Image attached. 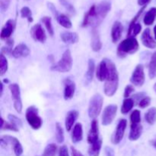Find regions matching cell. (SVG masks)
<instances>
[{
    "label": "cell",
    "mask_w": 156,
    "mask_h": 156,
    "mask_svg": "<svg viewBox=\"0 0 156 156\" xmlns=\"http://www.w3.org/2000/svg\"><path fill=\"white\" fill-rule=\"evenodd\" d=\"M111 5L108 1L101 2L98 5H91L89 10L85 14L82 27H87L90 26L93 28L98 27L111 11Z\"/></svg>",
    "instance_id": "cell-1"
},
{
    "label": "cell",
    "mask_w": 156,
    "mask_h": 156,
    "mask_svg": "<svg viewBox=\"0 0 156 156\" xmlns=\"http://www.w3.org/2000/svg\"><path fill=\"white\" fill-rule=\"evenodd\" d=\"M119 86V75L117 67L114 62L110 60L109 71L106 80L105 81L104 91L108 97H112L117 91Z\"/></svg>",
    "instance_id": "cell-2"
},
{
    "label": "cell",
    "mask_w": 156,
    "mask_h": 156,
    "mask_svg": "<svg viewBox=\"0 0 156 156\" xmlns=\"http://www.w3.org/2000/svg\"><path fill=\"white\" fill-rule=\"evenodd\" d=\"M139 43L135 37H127L120 43L117 47V56L120 58L126 57L127 55H131L138 51Z\"/></svg>",
    "instance_id": "cell-3"
},
{
    "label": "cell",
    "mask_w": 156,
    "mask_h": 156,
    "mask_svg": "<svg viewBox=\"0 0 156 156\" xmlns=\"http://www.w3.org/2000/svg\"><path fill=\"white\" fill-rule=\"evenodd\" d=\"M73 67V57L69 50H66L62 54L60 60L51 67L53 71L59 72V73H68L71 70Z\"/></svg>",
    "instance_id": "cell-4"
},
{
    "label": "cell",
    "mask_w": 156,
    "mask_h": 156,
    "mask_svg": "<svg viewBox=\"0 0 156 156\" xmlns=\"http://www.w3.org/2000/svg\"><path fill=\"white\" fill-rule=\"evenodd\" d=\"M25 117L32 129H39L42 126L43 120L38 114V109L35 106L27 108L25 112Z\"/></svg>",
    "instance_id": "cell-5"
},
{
    "label": "cell",
    "mask_w": 156,
    "mask_h": 156,
    "mask_svg": "<svg viewBox=\"0 0 156 156\" xmlns=\"http://www.w3.org/2000/svg\"><path fill=\"white\" fill-rule=\"evenodd\" d=\"M104 98L100 94H95L91 98L88 105V115L91 119H95L101 114L103 107Z\"/></svg>",
    "instance_id": "cell-6"
},
{
    "label": "cell",
    "mask_w": 156,
    "mask_h": 156,
    "mask_svg": "<svg viewBox=\"0 0 156 156\" xmlns=\"http://www.w3.org/2000/svg\"><path fill=\"white\" fill-rule=\"evenodd\" d=\"M0 144H1V146L2 148L7 147L9 144L12 145L14 153L16 156H21L23 154L22 146H21L19 140L15 138V137L9 135L2 136L1 137V140H0Z\"/></svg>",
    "instance_id": "cell-7"
},
{
    "label": "cell",
    "mask_w": 156,
    "mask_h": 156,
    "mask_svg": "<svg viewBox=\"0 0 156 156\" xmlns=\"http://www.w3.org/2000/svg\"><path fill=\"white\" fill-rule=\"evenodd\" d=\"M9 88L12 94V98L13 99L14 108L18 114H21L22 111V101H21L19 85L17 83L10 84Z\"/></svg>",
    "instance_id": "cell-8"
},
{
    "label": "cell",
    "mask_w": 156,
    "mask_h": 156,
    "mask_svg": "<svg viewBox=\"0 0 156 156\" xmlns=\"http://www.w3.org/2000/svg\"><path fill=\"white\" fill-rule=\"evenodd\" d=\"M117 112V106L116 105H110L105 108L102 114V124L108 126L114 121Z\"/></svg>",
    "instance_id": "cell-9"
},
{
    "label": "cell",
    "mask_w": 156,
    "mask_h": 156,
    "mask_svg": "<svg viewBox=\"0 0 156 156\" xmlns=\"http://www.w3.org/2000/svg\"><path fill=\"white\" fill-rule=\"evenodd\" d=\"M130 82L135 86H143V84L145 83L144 67H143V65L139 64V65L136 66L130 78Z\"/></svg>",
    "instance_id": "cell-10"
},
{
    "label": "cell",
    "mask_w": 156,
    "mask_h": 156,
    "mask_svg": "<svg viewBox=\"0 0 156 156\" xmlns=\"http://www.w3.org/2000/svg\"><path fill=\"white\" fill-rule=\"evenodd\" d=\"M126 126H127V121L125 119H121L119 121L118 124H117L116 130L114 132V135L112 136V143L114 144L117 145L122 141L123 136H124L125 130L126 129Z\"/></svg>",
    "instance_id": "cell-11"
},
{
    "label": "cell",
    "mask_w": 156,
    "mask_h": 156,
    "mask_svg": "<svg viewBox=\"0 0 156 156\" xmlns=\"http://www.w3.org/2000/svg\"><path fill=\"white\" fill-rule=\"evenodd\" d=\"M109 62L110 59L105 58V59H102L101 62L99 63L98 66L96 76L100 82H105L106 80L108 71H109Z\"/></svg>",
    "instance_id": "cell-12"
},
{
    "label": "cell",
    "mask_w": 156,
    "mask_h": 156,
    "mask_svg": "<svg viewBox=\"0 0 156 156\" xmlns=\"http://www.w3.org/2000/svg\"><path fill=\"white\" fill-rule=\"evenodd\" d=\"M30 34L34 41L40 43H44L47 41V34H46L45 30L40 24H34L31 27Z\"/></svg>",
    "instance_id": "cell-13"
},
{
    "label": "cell",
    "mask_w": 156,
    "mask_h": 156,
    "mask_svg": "<svg viewBox=\"0 0 156 156\" xmlns=\"http://www.w3.org/2000/svg\"><path fill=\"white\" fill-rule=\"evenodd\" d=\"M15 27H16V22H15V20H8L5 24V25L2 27V28L1 35H0L1 39L5 40V41L9 39L12 34H13Z\"/></svg>",
    "instance_id": "cell-14"
},
{
    "label": "cell",
    "mask_w": 156,
    "mask_h": 156,
    "mask_svg": "<svg viewBox=\"0 0 156 156\" xmlns=\"http://www.w3.org/2000/svg\"><path fill=\"white\" fill-rule=\"evenodd\" d=\"M99 128H98V122L96 119L91 121V128H90L89 133L88 134V143L90 145L96 143L99 140Z\"/></svg>",
    "instance_id": "cell-15"
},
{
    "label": "cell",
    "mask_w": 156,
    "mask_h": 156,
    "mask_svg": "<svg viewBox=\"0 0 156 156\" xmlns=\"http://www.w3.org/2000/svg\"><path fill=\"white\" fill-rule=\"evenodd\" d=\"M141 41L143 45L147 48H156V41L152 37V34H151V30L149 28H146L143 32L141 36Z\"/></svg>",
    "instance_id": "cell-16"
},
{
    "label": "cell",
    "mask_w": 156,
    "mask_h": 156,
    "mask_svg": "<svg viewBox=\"0 0 156 156\" xmlns=\"http://www.w3.org/2000/svg\"><path fill=\"white\" fill-rule=\"evenodd\" d=\"M64 85V99L69 100L73 98L76 91V84L70 79H66L63 81Z\"/></svg>",
    "instance_id": "cell-17"
},
{
    "label": "cell",
    "mask_w": 156,
    "mask_h": 156,
    "mask_svg": "<svg viewBox=\"0 0 156 156\" xmlns=\"http://www.w3.org/2000/svg\"><path fill=\"white\" fill-rule=\"evenodd\" d=\"M29 54H30V49L24 44H20L17 45L12 53V55L15 59L27 57Z\"/></svg>",
    "instance_id": "cell-18"
},
{
    "label": "cell",
    "mask_w": 156,
    "mask_h": 156,
    "mask_svg": "<svg viewBox=\"0 0 156 156\" xmlns=\"http://www.w3.org/2000/svg\"><path fill=\"white\" fill-rule=\"evenodd\" d=\"M123 27L122 25L121 22L117 21L114 23L111 28V39H112L113 43H117L121 38L122 33H123Z\"/></svg>",
    "instance_id": "cell-19"
},
{
    "label": "cell",
    "mask_w": 156,
    "mask_h": 156,
    "mask_svg": "<svg viewBox=\"0 0 156 156\" xmlns=\"http://www.w3.org/2000/svg\"><path fill=\"white\" fill-rule=\"evenodd\" d=\"M79 112L76 110H73V111H70L67 113L65 120V126L66 129L68 132H69L73 129V125L79 117Z\"/></svg>",
    "instance_id": "cell-20"
},
{
    "label": "cell",
    "mask_w": 156,
    "mask_h": 156,
    "mask_svg": "<svg viewBox=\"0 0 156 156\" xmlns=\"http://www.w3.org/2000/svg\"><path fill=\"white\" fill-rule=\"evenodd\" d=\"M143 133V126L140 123H130L129 140L130 141H136L141 136Z\"/></svg>",
    "instance_id": "cell-21"
},
{
    "label": "cell",
    "mask_w": 156,
    "mask_h": 156,
    "mask_svg": "<svg viewBox=\"0 0 156 156\" xmlns=\"http://www.w3.org/2000/svg\"><path fill=\"white\" fill-rule=\"evenodd\" d=\"M60 37L62 41L67 44H76L79 40V35L76 32L64 31L60 34Z\"/></svg>",
    "instance_id": "cell-22"
},
{
    "label": "cell",
    "mask_w": 156,
    "mask_h": 156,
    "mask_svg": "<svg viewBox=\"0 0 156 156\" xmlns=\"http://www.w3.org/2000/svg\"><path fill=\"white\" fill-rule=\"evenodd\" d=\"M92 37H91V47L93 51L98 52L101 50L102 48V43L101 41L100 36H99V33L96 28H93L92 30Z\"/></svg>",
    "instance_id": "cell-23"
},
{
    "label": "cell",
    "mask_w": 156,
    "mask_h": 156,
    "mask_svg": "<svg viewBox=\"0 0 156 156\" xmlns=\"http://www.w3.org/2000/svg\"><path fill=\"white\" fill-rule=\"evenodd\" d=\"M83 139V129L81 123H77L73 127L72 133V141L73 143H78Z\"/></svg>",
    "instance_id": "cell-24"
},
{
    "label": "cell",
    "mask_w": 156,
    "mask_h": 156,
    "mask_svg": "<svg viewBox=\"0 0 156 156\" xmlns=\"http://www.w3.org/2000/svg\"><path fill=\"white\" fill-rule=\"evenodd\" d=\"M156 18V7H153L149 9L143 18V22L146 25H152Z\"/></svg>",
    "instance_id": "cell-25"
},
{
    "label": "cell",
    "mask_w": 156,
    "mask_h": 156,
    "mask_svg": "<svg viewBox=\"0 0 156 156\" xmlns=\"http://www.w3.org/2000/svg\"><path fill=\"white\" fill-rule=\"evenodd\" d=\"M102 146V140L99 139L98 141L96 143H93L90 146L89 149H88V153L89 156H99L100 155L101 149Z\"/></svg>",
    "instance_id": "cell-26"
},
{
    "label": "cell",
    "mask_w": 156,
    "mask_h": 156,
    "mask_svg": "<svg viewBox=\"0 0 156 156\" xmlns=\"http://www.w3.org/2000/svg\"><path fill=\"white\" fill-rule=\"evenodd\" d=\"M94 70H95V63H94V59H90L88 62V69L85 74V78H86L87 83H90L93 80L94 77Z\"/></svg>",
    "instance_id": "cell-27"
},
{
    "label": "cell",
    "mask_w": 156,
    "mask_h": 156,
    "mask_svg": "<svg viewBox=\"0 0 156 156\" xmlns=\"http://www.w3.org/2000/svg\"><path fill=\"white\" fill-rule=\"evenodd\" d=\"M149 76L151 79L156 78V51L152 53L149 64Z\"/></svg>",
    "instance_id": "cell-28"
},
{
    "label": "cell",
    "mask_w": 156,
    "mask_h": 156,
    "mask_svg": "<svg viewBox=\"0 0 156 156\" xmlns=\"http://www.w3.org/2000/svg\"><path fill=\"white\" fill-rule=\"evenodd\" d=\"M135 101L131 98H125L123 100V105L121 107V113L123 114H126L133 109L134 105H135Z\"/></svg>",
    "instance_id": "cell-29"
},
{
    "label": "cell",
    "mask_w": 156,
    "mask_h": 156,
    "mask_svg": "<svg viewBox=\"0 0 156 156\" xmlns=\"http://www.w3.org/2000/svg\"><path fill=\"white\" fill-rule=\"evenodd\" d=\"M56 20H57L58 23L60 24L62 27H65L66 29H69L72 27V22L70 19L69 18L68 16H66L64 14H59L56 17Z\"/></svg>",
    "instance_id": "cell-30"
},
{
    "label": "cell",
    "mask_w": 156,
    "mask_h": 156,
    "mask_svg": "<svg viewBox=\"0 0 156 156\" xmlns=\"http://www.w3.org/2000/svg\"><path fill=\"white\" fill-rule=\"evenodd\" d=\"M145 120L149 125H154L156 122V108L153 107L148 110L145 114Z\"/></svg>",
    "instance_id": "cell-31"
},
{
    "label": "cell",
    "mask_w": 156,
    "mask_h": 156,
    "mask_svg": "<svg viewBox=\"0 0 156 156\" xmlns=\"http://www.w3.org/2000/svg\"><path fill=\"white\" fill-rule=\"evenodd\" d=\"M57 146L54 143H50L46 146L42 156H56Z\"/></svg>",
    "instance_id": "cell-32"
},
{
    "label": "cell",
    "mask_w": 156,
    "mask_h": 156,
    "mask_svg": "<svg viewBox=\"0 0 156 156\" xmlns=\"http://www.w3.org/2000/svg\"><path fill=\"white\" fill-rule=\"evenodd\" d=\"M9 69V63L8 60L5 55L1 53L0 54V76H2L3 75L5 74L6 72Z\"/></svg>",
    "instance_id": "cell-33"
},
{
    "label": "cell",
    "mask_w": 156,
    "mask_h": 156,
    "mask_svg": "<svg viewBox=\"0 0 156 156\" xmlns=\"http://www.w3.org/2000/svg\"><path fill=\"white\" fill-rule=\"evenodd\" d=\"M41 21H42V22L44 23V24L45 25L46 28H47L50 36L53 37V35H54V30H53V25H52L51 18L48 16H44L43 17Z\"/></svg>",
    "instance_id": "cell-34"
},
{
    "label": "cell",
    "mask_w": 156,
    "mask_h": 156,
    "mask_svg": "<svg viewBox=\"0 0 156 156\" xmlns=\"http://www.w3.org/2000/svg\"><path fill=\"white\" fill-rule=\"evenodd\" d=\"M1 129L2 130H11L13 132L19 131V129L17 128L15 125L12 124L11 122L5 121L2 117H1Z\"/></svg>",
    "instance_id": "cell-35"
},
{
    "label": "cell",
    "mask_w": 156,
    "mask_h": 156,
    "mask_svg": "<svg viewBox=\"0 0 156 156\" xmlns=\"http://www.w3.org/2000/svg\"><path fill=\"white\" fill-rule=\"evenodd\" d=\"M56 140L58 143H62L64 141V132L59 123H56Z\"/></svg>",
    "instance_id": "cell-36"
},
{
    "label": "cell",
    "mask_w": 156,
    "mask_h": 156,
    "mask_svg": "<svg viewBox=\"0 0 156 156\" xmlns=\"http://www.w3.org/2000/svg\"><path fill=\"white\" fill-rule=\"evenodd\" d=\"M21 16L24 18H27L28 22H32L33 21V18H32V12L28 7H23L21 9Z\"/></svg>",
    "instance_id": "cell-37"
},
{
    "label": "cell",
    "mask_w": 156,
    "mask_h": 156,
    "mask_svg": "<svg viewBox=\"0 0 156 156\" xmlns=\"http://www.w3.org/2000/svg\"><path fill=\"white\" fill-rule=\"evenodd\" d=\"M8 119H9V122L12 123L13 125H15L17 128H21L22 127V121L20 118H18V117H16L15 115H13V114H9L8 116Z\"/></svg>",
    "instance_id": "cell-38"
},
{
    "label": "cell",
    "mask_w": 156,
    "mask_h": 156,
    "mask_svg": "<svg viewBox=\"0 0 156 156\" xmlns=\"http://www.w3.org/2000/svg\"><path fill=\"white\" fill-rule=\"evenodd\" d=\"M141 122V114L139 110L133 111L130 115V123H140Z\"/></svg>",
    "instance_id": "cell-39"
},
{
    "label": "cell",
    "mask_w": 156,
    "mask_h": 156,
    "mask_svg": "<svg viewBox=\"0 0 156 156\" xmlns=\"http://www.w3.org/2000/svg\"><path fill=\"white\" fill-rule=\"evenodd\" d=\"M59 2L65 7V9H66L69 12L73 14V15L76 14V9H75L74 6H73L68 0H59Z\"/></svg>",
    "instance_id": "cell-40"
},
{
    "label": "cell",
    "mask_w": 156,
    "mask_h": 156,
    "mask_svg": "<svg viewBox=\"0 0 156 156\" xmlns=\"http://www.w3.org/2000/svg\"><path fill=\"white\" fill-rule=\"evenodd\" d=\"M151 101H152V99H151L150 97L146 96V97L143 98V99H141L140 101L139 102V107H140V108H143V109L148 108V107L150 105Z\"/></svg>",
    "instance_id": "cell-41"
},
{
    "label": "cell",
    "mask_w": 156,
    "mask_h": 156,
    "mask_svg": "<svg viewBox=\"0 0 156 156\" xmlns=\"http://www.w3.org/2000/svg\"><path fill=\"white\" fill-rule=\"evenodd\" d=\"M135 91V88H134V86L132 85H126V88L124 89V94H123V97L125 98H128Z\"/></svg>",
    "instance_id": "cell-42"
},
{
    "label": "cell",
    "mask_w": 156,
    "mask_h": 156,
    "mask_svg": "<svg viewBox=\"0 0 156 156\" xmlns=\"http://www.w3.org/2000/svg\"><path fill=\"white\" fill-rule=\"evenodd\" d=\"M11 0H0V8L2 12H5L10 5Z\"/></svg>",
    "instance_id": "cell-43"
},
{
    "label": "cell",
    "mask_w": 156,
    "mask_h": 156,
    "mask_svg": "<svg viewBox=\"0 0 156 156\" xmlns=\"http://www.w3.org/2000/svg\"><path fill=\"white\" fill-rule=\"evenodd\" d=\"M59 156H69L68 148L66 146H61L59 150Z\"/></svg>",
    "instance_id": "cell-44"
},
{
    "label": "cell",
    "mask_w": 156,
    "mask_h": 156,
    "mask_svg": "<svg viewBox=\"0 0 156 156\" xmlns=\"http://www.w3.org/2000/svg\"><path fill=\"white\" fill-rule=\"evenodd\" d=\"M47 5H48L49 9H50V10L51 11L52 13L53 14V15H54L55 17H56V16H57L58 15H59V12H58V11L56 10V7H55L54 5H53V3H51V2H48V3H47Z\"/></svg>",
    "instance_id": "cell-45"
},
{
    "label": "cell",
    "mask_w": 156,
    "mask_h": 156,
    "mask_svg": "<svg viewBox=\"0 0 156 156\" xmlns=\"http://www.w3.org/2000/svg\"><path fill=\"white\" fill-rule=\"evenodd\" d=\"M71 154L72 156H84L82 155V152H79V150H77V149L75 147H73V146L71 147Z\"/></svg>",
    "instance_id": "cell-46"
},
{
    "label": "cell",
    "mask_w": 156,
    "mask_h": 156,
    "mask_svg": "<svg viewBox=\"0 0 156 156\" xmlns=\"http://www.w3.org/2000/svg\"><path fill=\"white\" fill-rule=\"evenodd\" d=\"M105 155L106 156H114V152L111 147H108V146H106L105 149Z\"/></svg>",
    "instance_id": "cell-47"
},
{
    "label": "cell",
    "mask_w": 156,
    "mask_h": 156,
    "mask_svg": "<svg viewBox=\"0 0 156 156\" xmlns=\"http://www.w3.org/2000/svg\"><path fill=\"white\" fill-rule=\"evenodd\" d=\"M151 0H138V4L140 5V6H146L148 3L150 2Z\"/></svg>",
    "instance_id": "cell-48"
},
{
    "label": "cell",
    "mask_w": 156,
    "mask_h": 156,
    "mask_svg": "<svg viewBox=\"0 0 156 156\" xmlns=\"http://www.w3.org/2000/svg\"><path fill=\"white\" fill-rule=\"evenodd\" d=\"M0 86H1V91H0V96H2L3 94V82H2L0 83Z\"/></svg>",
    "instance_id": "cell-49"
},
{
    "label": "cell",
    "mask_w": 156,
    "mask_h": 156,
    "mask_svg": "<svg viewBox=\"0 0 156 156\" xmlns=\"http://www.w3.org/2000/svg\"><path fill=\"white\" fill-rule=\"evenodd\" d=\"M152 146H153V147L156 149V140L152 142Z\"/></svg>",
    "instance_id": "cell-50"
},
{
    "label": "cell",
    "mask_w": 156,
    "mask_h": 156,
    "mask_svg": "<svg viewBox=\"0 0 156 156\" xmlns=\"http://www.w3.org/2000/svg\"><path fill=\"white\" fill-rule=\"evenodd\" d=\"M154 35H155V39L156 40V25L154 27Z\"/></svg>",
    "instance_id": "cell-51"
},
{
    "label": "cell",
    "mask_w": 156,
    "mask_h": 156,
    "mask_svg": "<svg viewBox=\"0 0 156 156\" xmlns=\"http://www.w3.org/2000/svg\"><path fill=\"white\" fill-rule=\"evenodd\" d=\"M153 88H154V91H155V92L156 93V83L155 84V85H154V87H153Z\"/></svg>",
    "instance_id": "cell-52"
},
{
    "label": "cell",
    "mask_w": 156,
    "mask_h": 156,
    "mask_svg": "<svg viewBox=\"0 0 156 156\" xmlns=\"http://www.w3.org/2000/svg\"><path fill=\"white\" fill-rule=\"evenodd\" d=\"M3 82H6V83H8V82H9V80H8V79H5V80L3 81Z\"/></svg>",
    "instance_id": "cell-53"
}]
</instances>
